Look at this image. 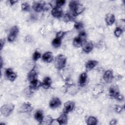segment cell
Listing matches in <instances>:
<instances>
[{"instance_id": "obj_30", "label": "cell", "mask_w": 125, "mask_h": 125, "mask_svg": "<svg viewBox=\"0 0 125 125\" xmlns=\"http://www.w3.org/2000/svg\"><path fill=\"white\" fill-rule=\"evenodd\" d=\"M74 27L76 29H77L78 30H80L83 28V25L82 22H77L75 23Z\"/></svg>"}, {"instance_id": "obj_38", "label": "cell", "mask_w": 125, "mask_h": 125, "mask_svg": "<svg viewBox=\"0 0 125 125\" xmlns=\"http://www.w3.org/2000/svg\"><path fill=\"white\" fill-rule=\"evenodd\" d=\"M117 100H119V101H122V100H123V99H124V97L122 95H119L117 97V98H116Z\"/></svg>"}, {"instance_id": "obj_10", "label": "cell", "mask_w": 125, "mask_h": 125, "mask_svg": "<svg viewBox=\"0 0 125 125\" xmlns=\"http://www.w3.org/2000/svg\"><path fill=\"white\" fill-rule=\"evenodd\" d=\"M61 105V101L59 98L55 97L53 98L50 101L49 106L50 108L54 109L60 107Z\"/></svg>"}, {"instance_id": "obj_15", "label": "cell", "mask_w": 125, "mask_h": 125, "mask_svg": "<svg viewBox=\"0 0 125 125\" xmlns=\"http://www.w3.org/2000/svg\"><path fill=\"white\" fill-rule=\"evenodd\" d=\"M52 80L50 78L48 77H46L43 79V82L42 83L41 86L44 89H48L51 85Z\"/></svg>"}, {"instance_id": "obj_27", "label": "cell", "mask_w": 125, "mask_h": 125, "mask_svg": "<svg viewBox=\"0 0 125 125\" xmlns=\"http://www.w3.org/2000/svg\"><path fill=\"white\" fill-rule=\"evenodd\" d=\"M21 10L23 11H29L30 10V6L27 2H23L21 5Z\"/></svg>"}, {"instance_id": "obj_14", "label": "cell", "mask_w": 125, "mask_h": 125, "mask_svg": "<svg viewBox=\"0 0 125 125\" xmlns=\"http://www.w3.org/2000/svg\"><path fill=\"white\" fill-rule=\"evenodd\" d=\"M42 59L44 62L48 63L51 62L53 60V56L52 53L51 52H47L45 53L43 55Z\"/></svg>"}, {"instance_id": "obj_11", "label": "cell", "mask_w": 125, "mask_h": 125, "mask_svg": "<svg viewBox=\"0 0 125 125\" xmlns=\"http://www.w3.org/2000/svg\"><path fill=\"white\" fill-rule=\"evenodd\" d=\"M5 75L10 81L13 82L17 78V74L14 72L11 68H7L5 71Z\"/></svg>"}, {"instance_id": "obj_40", "label": "cell", "mask_w": 125, "mask_h": 125, "mask_svg": "<svg viewBox=\"0 0 125 125\" xmlns=\"http://www.w3.org/2000/svg\"><path fill=\"white\" fill-rule=\"evenodd\" d=\"M116 124V120H112L110 123V125H115Z\"/></svg>"}, {"instance_id": "obj_37", "label": "cell", "mask_w": 125, "mask_h": 125, "mask_svg": "<svg viewBox=\"0 0 125 125\" xmlns=\"http://www.w3.org/2000/svg\"><path fill=\"white\" fill-rule=\"evenodd\" d=\"M4 42H5V41L4 40H3V39H1L0 40V50L2 49L4 44Z\"/></svg>"}, {"instance_id": "obj_26", "label": "cell", "mask_w": 125, "mask_h": 125, "mask_svg": "<svg viewBox=\"0 0 125 125\" xmlns=\"http://www.w3.org/2000/svg\"><path fill=\"white\" fill-rule=\"evenodd\" d=\"M53 121V120L51 118V116H46L43 120L40 123V124H47V125H50L52 124V122Z\"/></svg>"}, {"instance_id": "obj_5", "label": "cell", "mask_w": 125, "mask_h": 125, "mask_svg": "<svg viewBox=\"0 0 125 125\" xmlns=\"http://www.w3.org/2000/svg\"><path fill=\"white\" fill-rule=\"evenodd\" d=\"M75 108V103L72 101H69L64 104L63 111L64 113H67L72 111Z\"/></svg>"}, {"instance_id": "obj_6", "label": "cell", "mask_w": 125, "mask_h": 125, "mask_svg": "<svg viewBox=\"0 0 125 125\" xmlns=\"http://www.w3.org/2000/svg\"><path fill=\"white\" fill-rule=\"evenodd\" d=\"M109 94L111 97L116 98L119 95V89L117 85H111L109 89Z\"/></svg>"}, {"instance_id": "obj_23", "label": "cell", "mask_w": 125, "mask_h": 125, "mask_svg": "<svg viewBox=\"0 0 125 125\" xmlns=\"http://www.w3.org/2000/svg\"><path fill=\"white\" fill-rule=\"evenodd\" d=\"M35 119L39 122L41 123L43 119V115L42 111L38 110L35 114Z\"/></svg>"}, {"instance_id": "obj_12", "label": "cell", "mask_w": 125, "mask_h": 125, "mask_svg": "<svg viewBox=\"0 0 125 125\" xmlns=\"http://www.w3.org/2000/svg\"><path fill=\"white\" fill-rule=\"evenodd\" d=\"M37 72L35 68V66H34L32 69L28 73L27 79L30 82L33 81L37 79Z\"/></svg>"}, {"instance_id": "obj_17", "label": "cell", "mask_w": 125, "mask_h": 125, "mask_svg": "<svg viewBox=\"0 0 125 125\" xmlns=\"http://www.w3.org/2000/svg\"><path fill=\"white\" fill-rule=\"evenodd\" d=\"M84 39H83L80 36H78L76 38H75L73 40V44L74 46L77 47H80L82 46V45L84 42Z\"/></svg>"}, {"instance_id": "obj_34", "label": "cell", "mask_w": 125, "mask_h": 125, "mask_svg": "<svg viewBox=\"0 0 125 125\" xmlns=\"http://www.w3.org/2000/svg\"><path fill=\"white\" fill-rule=\"evenodd\" d=\"M77 3V2L75 1H71L69 2V8L71 10V11L73 10L75 4Z\"/></svg>"}, {"instance_id": "obj_25", "label": "cell", "mask_w": 125, "mask_h": 125, "mask_svg": "<svg viewBox=\"0 0 125 125\" xmlns=\"http://www.w3.org/2000/svg\"><path fill=\"white\" fill-rule=\"evenodd\" d=\"M98 120L95 117L90 116L87 120V124L88 125H96L97 124Z\"/></svg>"}, {"instance_id": "obj_39", "label": "cell", "mask_w": 125, "mask_h": 125, "mask_svg": "<svg viewBox=\"0 0 125 125\" xmlns=\"http://www.w3.org/2000/svg\"><path fill=\"white\" fill-rule=\"evenodd\" d=\"M18 2L17 0H10V4L11 5H13L14 4H15L16 3H17Z\"/></svg>"}, {"instance_id": "obj_1", "label": "cell", "mask_w": 125, "mask_h": 125, "mask_svg": "<svg viewBox=\"0 0 125 125\" xmlns=\"http://www.w3.org/2000/svg\"><path fill=\"white\" fill-rule=\"evenodd\" d=\"M51 6L49 3H46L42 1H34L32 8L36 12H41L48 10Z\"/></svg>"}, {"instance_id": "obj_9", "label": "cell", "mask_w": 125, "mask_h": 125, "mask_svg": "<svg viewBox=\"0 0 125 125\" xmlns=\"http://www.w3.org/2000/svg\"><path fill=\"white\" fill-rule=\"evenodd\" d=\"M83 50L85 53H89L91 52L93 48V45L92 42L89 41H84L82 45Z\"/></svg>"}, {"instance_id": "obj_22", "label": "cell", "mask_w": 125, "mask_h": 125, "mask_svg": "<svg viewBox=\"0 0 125 125\" xmlns=\"http://www.w3.org/2000/svg\"><path fill=\"white\" fill-rule=\"evenodd\" d=\"M87 80V74L85 72L82 73L81 74L79 79V83L80 85L83 86L86 83Z\"/></svg>"}, {"instance_id": "obj_28", "label": "cell", "mask_w": 125, "mask_h": 125, "mask_svg": "<svg viewBox=\"0 0 125 125\" xmlns=\"http://www.w3.org/2000/svg\"><path fill=\"white\" fill-rule=\"evenodd\" d=\"M123 32V29L120 27H117L114 31V34L117 37H119L122 35Z\"/></svg>"}, {"instance_id": "obj_20", "label": "cell", "mask_w": 125, "mask_h": 125, "mask_svg": "<svg viewBox=\"0 0 125 125\" xmlns=\"http://www.w3.org/2000/svg\"><path fill=\"white\" fill-rule=\"evenodd\" d=\"M98 62L95 60H90L88 61L85 64L86 70L88 71L91 70L98 64Z\"/></svg>"}, {"instance_id": "obj_21", "label": "cell", "mask_w": 125, "mask_h": 125, "mask_svg": "<svg viewBox=\"0 0 125 125\" xmlns=\"http://www.w3.org/2000/svg\"><path fill=\"white\" fill-rule=\"evenodd\" d=\"M56 121L60 125L66 124L67 121V116L66 113H64L62 114L57 119H56Z\"/></svg>"}, {"instance_id": "obj_4", "label": "cell", "mask_w": 125, "mask_h": 125, "mask_svg": "<svg viewBox=\"0 0 125 125\" xmlns=\"http://www.w3.org/2000/svg\"><path fill=\"white\" fill-rule=\"evenodd\" d=\"M19 32V29L17 26H13L10 30L7 39L8 42H13L17 37Z\"/></svg>"}, {"instance_id": "obj_24", "label": "cell", "mask_w": 125, "mask_h": 125, "mask_svg": "<svg viewBox=\"0 0 125 125\" xmlns=\"http://www.w3.org/2000/svg\"><path fill=\"white\" fill-rule=\"evenodd\" d=\"M61 42H62V39L60 38L56 37L52 41V45L54 47L57 48V47H59L61 45Z\"/></svg>"}, {"instance_id": "obj_33", "label": "cell", "mask_w": 125, "mask_h": 125, "mask_svg": "<svg viewBox=\"0 0 125 125\" xmlns=\"http://www.w3.org/2000/svg\"><path fill=\"white\" fill-rule=\"evenodd\" d=\"M72 19V18L71 17V16L70 15H69V14H65L64 17V20L65 22H68L70 21Z\"/></svg>"}, {"instance_id": "obj_35", "label": "cell", "mask_w": 125, "mask_h": 125, "mask_svg": "<svg viewBox=\"0 0 125 125\" xmlns=\"http://www.w3.org/2000/svg\"><path fill=\"white\" fill-rule=\"evenodd\" d=\"M79 36H80L81 38H82L83 39H84L86 36V34L84 31H82L81 32H80Z\"/></svg>"}, {"instance_id": "obj_8", "label": "cell", "mask_w": 125, "mask_h": 125, "mask_svg": "<svg viewBox=\"0 0 125 125\" xmlns=\"http://www.w3.org/2000/svg\"><path fill=\"white\" fill-rule=\"evenodd\" d=\"M84 10H85V7L83 5L77 3L75 4L72 11L73 12V14L75 16H76L83 13L84 11Z\"/></svg>"}, {"instance_id": "obj_2", "label": "cell", "mask_w": 125, "mask_h": 125, "mask_svg": "<svg viewBox=\"0 0 125 125\" xmlns=\"http://www.w3.org/2000/svg\"><path fill=\"white\" fill-rule=\"evenodd\" d=\"M66 58L62 54L58 55L55 59L54 65L58 69H62L64 67L66 64Z\"/></svg>"}, {"instance_id": "obj_36", "label": "cell", "mask_w": 125, "mask_h": 125, "mask_svg": "<svg viewBox=\"0 0 125 125\" xmlns=\"http://www.w3.org/2000/svg\"><path fill=\"white\" fill-rule=\"evenodd\" d=\"M115 109V111H116V112H117V113H120V112L122 111V109H123V108H122V107L120 105H116V106Z\"/></svg>"}, {"instance_id": "obj_13", "label": "cell", "mask_w": 125, "mask_h": 125, "mask_svg": "<svg viewBox=\"0 0 125 125\" xmlns=\"http://www.w3.org/2000/svg\"><path fill=\"white\" fill-rule=\"evenodd\" d=\"M62 14V11L61 7H55L53 8L51 11V14L52 15L57 18H59L61 17Z\"/></svg>"}, {"instance_id": "obj_19", "label": "cell", "mask_w": 125, "mask_h": 125, "mask_svg": "<svg viewBox=\"0 0 125 125\" xmlns=\"http://www.w3.org/2000/svg\"><path fill=\"white\" fill-rule=\"evenodd\" d=\"M21 110L22 112H30L33 110L32 104L29 103H24L21 106Z\"/></svg>"}, {"instance_id": "obj_7", "label": "cell", "mask_w": 125, "mask_h": 125, "mask_svg": "<svg viewBox=\"0 0 125 125\" xmlns=\"http://www.w3.org/2000/svg\"><path fill=\"white\" fill-rule=\"evenodd\" d=\"M114 76L113 74V71L111 70H106L103 76V79L104 81L107 83H110L113 79Z\"/></svg>"}, {"instance_id": "obj_18", "label": "cell", "mask_w": 125, "mask_h": 125, "mask_svg": "<svg viewBox=\"0 0 125 125\" xmlns=\"http://www.w3.org/2000/svg\"><path fill=\"white\" fill-rule=\"evenodd\" d=\"M115 21V16L111 13H108L105 17V21L108 25H112Z\"/></svg>"}, {"instance_id": "obj_29", "label": "cell", "mask_w": 125, "mask_h": 125, "mask_svg": "<svg viewBox=\"0 0 125 125\" xmlns=\"http://www.w3.org/2000/svg\"><path fill=\"white\" fill-rule=\"evenodd\" d=\"M41 57V53L37 51H36L33 54V56H32V59L34 61H36L37 60H38Z\"/></svg>"}, {"instance_id": "obj_16", "label": "cell", "mask_w": 125, "mask_h": 125, "mask_svg": "<svg viewBox=\"0 0 125 125\" xmlns=\"http://www.w3.org/2000/svg\"><path fill=\"white\" fill-rule=\"evenodd\" d=\"M42 85V83L39 81L38 79H36L33 81L30 82L29 88L31 90H36L38 89Z\"/></svg>"}, {"instance_id": "obj_31", "label": "cell", "mask_w": 125, "mask_h": 125, "mask_svg": "<svg viewBox=\"0 0 125 125\" xmlns=\"http://www.w3.org/2000/svg\"><path fill=\"white\" fill-rule=\"evenodd\" d=\"M66 33V32H64V31H59L56 34V37L62 39V38L65 35V34Z\"/></svg>"}, {"instance_id": "obj_32", "label": "cell", "mask_w": 125, "mask_h": 125, "mask_svg": "<svg viewBox=\"0 0 125 125\" xmlns=\"http://www.w3.org/2000/svg\"><path fill=\"white\" fill-rule=\"evenodd\" d=\"M65 2V0H59L56 1V6L61 7L62 6Z\"/></svg>"}, {"instance_id": "obj_3", "label": "cell", "mask_w": 125, "mask_h": 125, "mask_svg": "<svg viewBox=\"0 0 125 125\" xmlns=\"http://www.w3.org/2000/svg\"><path fill=\"white\" fill-rule=\"evenodd\" d=\"M14 107V105L12 104H4L0 108V113L3 116L7 117L12 112Z\"/></svg>"}]
</instances>
